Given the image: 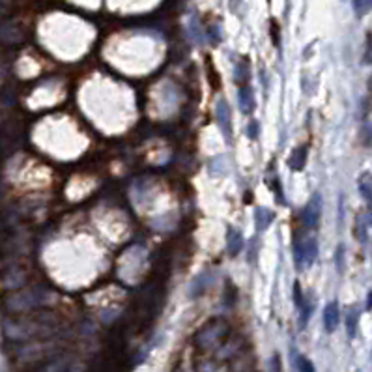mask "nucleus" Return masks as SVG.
Returning <instances> with one entry per match:
<instances>
[{
	"instance_id": "obj_1",
	"label": "nucleus",
	"mask_w": 372,
	"mask_h": 372,
	"mask_svg": "<svg viewBox=\"0 0 372 372\" xmlns=\"http://www.w3.org/2000/svg\"><path fill=\"white\" fill-rule=\"evenodd\" d=\"M322 217V196L320 193H314L313 198L303 209V222L307 229H316Z\"/></svg>"
},
{
	"instance_id": "obj_2",
	"label": "nucleus",
	"mask_w": 372,
	"mask_h": 372,
	"mask_svg": "<svg viewBox=\"0 0 372 372\" xmlns=\"http://www.w3.org/2000/svg\"><path fill=\"white\" fill-rule=\"evenodd\" d=\"M215 116H217V122H219V127H221V131H222V135H225V138H227V142H230V137H232L230 109H229V103H227L225 99H219V101H217Z\"/></svg>"
},
{
	"instance_id": "obj_3",
	"label": "nucleus",
	"mask_w": 372,
	"mask_h": 372,
	"mask_svg": "<svg viewBox=\"0 0 372 372\" xmlns=\"http://www.w3.org/2000/svg\"><path fill=\"white\" fill-rule=\"evenodd\" d=\"M340 322V311H339V303L337 301H331L327 303L326 309H324V326H326L327 333H333L337 326Z\"/></svg>"
},
{
	"instance_id": "obj_4",
	"label": "nucleus",
	"mask_w": 372,
	"mask_h": 372,
	"mask_svg": "<svg viewBox=\"0 0 372 372\" xmlns=\"http://www.w3.org/2000/svg\"><path fill=\"white\" fill-rule=\"evenodd\" d=\"M359 193L361 196L365 198L366 202V209H368V221L372 222V174L370 172H363L359 176Z\"/></svg>"
},
{
	"instance_id": "obj_5",
	"label": "nucleus",
	"mask_w": 372,
	"mask_h": 372,
	"mask_svg": "<svg viewBox=\"0 0 372 372\" xmlns=\"http://www.w3.org/2000/svg\"><path fill=\"white\" fill-rule=\"evenodd\" d=\"M238 103H240V109H242L243 114H251L255 111V98H253V90L249 88V85H243L238 92Z\"/></svg>"
},
{
	"instance_id": "obj_6",
	"label": "nucleus",
	"mask_w": 372,
	"mask_h": 372,
	"mask_svg": "<svg viewBox=\"0 0 372 372\" xmlns=\"http://www.w3.org/2000/svg\"><path fill=\"white\" fill-rule=\"evenodd\" d=\"M307 146H301V148H295L294 152H292V156H290V159H288V167L292 170H297V172H301V170L305 169V165H307Z\"/></svg>"
},
{
	"instance_id": "obj_7",
	"label": "nucleus",
	"mask_w": 372,
	"mask_h": 372,
	"mask_svg": "<svg viewBox=\"0 0 372 372\" xmlns=\"http://www.w3.org/2000/svg\"><path fill=\"white\" fill-rule=\"evenodd\" d=\"M303 253H305V266H311L318 256V242L313 236H303Z\"/></svg>"
},
{
	"instance_id": "obj_8",
	"label": "nucleus",
	"mask_w": 372,
	"mask_h": 372,
	"mask_svg": "<svg viewBox=\"0 0 372 372\" xmlns=\"http://www.w3.org/2000/svg\"><path fill=\"white\" fill-rule=\"evenodd\" d=\"M275 219V213L271 209L268 208H256L255 211V222H256V229L258 230H266L273 222Z\"/></svg>"
},
{
	"instance_id": "obj_9",
	"label": "nucleus",
	"mask_w": 372,
	"mask_h": 372,
	"mask_svg": "<svg viewBox=\"0 0 372 372\" xmlns=\"http://www.w3.org/2000/svg\"><path fill=\"white\" fill-rule=\"evenodd\" d=\"M243 249V236L234 229H229V253L236 256Z\"/></svg>"
},
{
	"instance_id": "obj_10",
	"label": "nucleus",
	"mask_w": 372,
	"mask_h": 372,
	"mask_svg": "<svg viewBox=\"0 0 372 372\" xmlns=\"http://www.w3.org/2000/svg\"><path fill=\"white\" fill-rule=\"evenodd\" d=\"M206 277H208V273H202V275H198L195 281L191 282V295H193V297H198V295L206 290V286H208V282H204Z\"/></svg>"
},
{
	"instance_id": "obj_11",
	"label": "nucleus",
	"mask_w": 372,
	"mask_h": 372,
	"mask_svg": "<svg viewBox=\"0 0 372 372\" xmlns=\"http://www.w3.org/2000/svg\"><path fill=\"white\" fill-rule=\"evenodd\" d=\"M249 81V64L247 62H238L236 65V83L238 85H247Z\"/></svg>"
},
{
	"instance_id": "obj_12",
	"label": "nucleus",
	"mask_w": 372,
	"mask_h": 372,
	"mask_svg": "<svg viewBox=\"0 0 372 372\" xmlns=\"http://www.w3.org/2000/svg\"><path fill=\"white\" fill-rule=\"evenodd\" d=\"M294 368H297V370H303V372H313L314 365H313V361H309L305 355H301V353H297V355H295V353H294Z\"/></svg>"
},
{
	"instance_id": "obj_13",
	"label": "nucleus",
	"mask_w": 372,
	"mask_h": 372,
	"mask_svg": "<svg viewBox=\"0 0 372 372\" xmlns=\"http://www.w3.org/2000/svg\"><path fill=\"white\" fill-rule=\"evenodd\" d=\"M346 327H348V335L355 337V329H357V313H355V309H348Z\"/></svg>"
},
{
	"instance_id": "obj_14",
	"label": "nucleus",
	"mask_w": 372,
	"mask_h": 372,
	"mask_svg": "<svg viewBox=\"0 0 372 372\" xmlns=\"http://www.w3.org/2000/svg\"><path fill=\"white\" fill-rule=\"evenodd\" d=\"M372 10V0H353V12L359 17L366 15Z\"/></svg>"
},
{
	"instance_id": "obj_15",
	"label": "nucleus",
	"mask_w": 372,
	"mask_h": 372,
	"mask_svg": "<svg viewBox=\"0 0 372 372\" xmlns=\"http://www.w3.org/2000/svg\"><path fill=\"white\" fill-rule=\"evenodd\" d=\"M294 300H295V307L300 309V311L307 305L305 295H303V290H301V284L297 281H295V284H294Z\"/></svg>"
},
{
	"instance_id": "obj_16",
	"label": "nucleus",
	"mask_w": 372,
	"mask_h": 372,
	"mask_svg": "<svg viewBox=\"0 0 372 372\" xmlns=\"http://www.w3.org/2000/svg\"><path fill=\"white\" fill-rule=\"evenodd\" d=\"M363 64L370 65L372 64V34H366V41H365V54H363Z\"/></svg>"
},
{
	"instance_id": "obj_17",
	"label": "nucleus",
	"mask_w": 372,
	"mask_h": 372,
	"mask_svg": "<svg viewBox=\"0 0 372 372\" xmlns=\"http://www.w3.org/2000/svg\"><path fill=\"white\" fill-rule=\"evenodd\" d=\"M247 133L251 138H258V135H260V124H258L256 120H251V124H249V127H247Z\"/></svg>"
},
{
	"instance_id": "obj_18",
	"label": "nucleus",
	"mask_w": 372,
	"mask_h": 372,
	"mask_svg": "<svg viewBox=\"0 0 372 372\" xmlns=\"http://www.w3.org/2000/svg\"><path fill=\"white\" fill-rule=\"evenodd\" d=\"M342 256H344V247L339 245L337 247V271L339 273H342Z\"/></svg>"
},
{
	"instance_id": "obj_19",
	"label": "nucleus",
	"mask_w": 372,
	"mask_h": 372,
	"mask_svg": "<svg viewBox=\"0 0 372 372\" xmlns=\"http://www.w3.org/2000/svg\"><path fill=\"white\" fill-rule=\"evenodd\" d=\"M366 309H368V311H372V292L368 294V303H366Z\"/></svg>"
}]
</instances>
